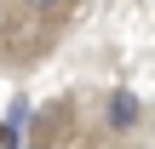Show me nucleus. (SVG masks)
Returning a JSON list of instances; mask_svg holds the SVG:
<instances>
[{"instance_id":"1","label":"nucleus","mask_w":155,"mask_h":149,"mask_svg":"<svg viewBox=\"0 0 155 149\" xmlns=\"http://www.w3.org/2000/svg\"><path fill=\"white\" fill-rule=\"evenodd\" d=\"M104 121H109L115 132H138V126H144V103H138V92H109Z\"/></svg>"},{"instance_id":"2","label":"nucleus","mask_w":155,"mask_h":149,"mask_svg":"<svg viewBox=\"0 0 155 149\" xmlns=\"http://www.w3.org/2000/svg\"><path fill=\"white\" fill-rule=\"evenodd\" d=\"M23 11H29V17H63L69 0H23Z\"/></svg>"}]
</instances>
